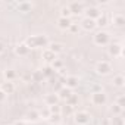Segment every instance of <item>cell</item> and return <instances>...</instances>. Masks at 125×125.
I'll list each match as a JSON object with an SVG mask.
<instances>
[{"instance_id": "6da1fadb", "label": "cell", "mask_w": 125, "mask_h": 125, "mask_svg": "<svg viewBox=\"0 0 125 125\" xmlns=\"http://www.w3.org/2000/svg\"><path fill=\"white\" fill-rule=\"evenodd\" d=\"M49 44V41H47V38L44 37V35H32V37H30L28 40H27V43H25V46L30 49V47H46Z\"/></svg>"}, {"instance_id": "7a4b0ae2", "label": "cell", "mask_w": 125, "mask_h": 125, "mask_svg": "<svg viewBox=\"0 0 125 125\" xmlns=\"http://www.w3.org/2000/svg\"><path fill=\"white\" fill-rule=\"evenodd\" d=\"M91 103L96 104V106H102L106 103V94L102 93V91H96L91 94Z\"/></svg>"}, {"instance_id": "3957f363", "label": "cell", "mask_w": 125, "mask_h": 125, "mask_svg": "<svg viewBox=\"0 0 125 125\" xmlns=\"http://www.w3.org/2000/svg\"><path fill=\"white\" fill-rule=\"evenodd\" d=\"M96 71H97V74H100V75H106V74H109V72L112 71V66H110L109 62L102 60V62H99V63H97Z\"/></svg>"}, {"instance_id": "277c9868", "label": "cell", "mask_w": 125, "mask_h": 125, "mask_svg": "<svg viewBox=\"0 0 125 125\" xmlns=\"http://www.w3.org/2000/svg\"><path fill=\"white\" fill-rule=\"evenodd\" d=\"M75 122L78 125H87L90 122V115L85 112V110H81V112H77L75 113Z\"/></svg>"}, {"instance_id": "5b68a950", "label": "cell", "mask_w": 125, "mask_h": 125, "mask_svg": "<svg viewBox=\"0 0 125 125\" xmlns=\"http://www.w3.org/2000/svg\"><path fill=\"white\" fill-rule=\"evenodd\" d=\"M94 43L96 44H107L109 43V34L104 31H100L94 35Z\"/></svg>"}, {"instance_id": "8992f818", "label": "cell", "mask_w": 125, "mask_h": 125, "mask_svg": "<svg viewBox=\"0 0 125 125\" xmlns=\"http://www.w3.org/2000/svg\"><path fill=\"white\" fill-rule=\"evenodd\" d=\"M0 90H2L5 94H12L15 91V85H13V83L6 81V83H3L2 85H0Z\"/></svg>"}, {"instance_id": "52a82bcc", "label": "cell", "mask_w": 125, "mask_h": 125, "mask_svg": "<svg viewBox=\"0 0 125 125\" xmlns=\"http://www.w3.org/2000/svg\"><path fill=\"white\" fill-rule=\"evenodd\" d=\"M81 25H83V28H84L85 31H91V30H94V27H96V21H94V19H90V18H85V19L81 22Z\"/></svg>"}, {"instance_id": "ba28073f", "label": "cell", "mask_w": 125, "mask_h": 125, "mask_svg": "<svg viewBox=\"0 0 125 125\" xmlns=\"http://www.w3.org/2000/svg\"><path fill=\"white\" fill-rule=\"evenodd\" d=\"M65 84H66V88H74L78 85V78L77 77H66L65 78Z\"/></svg>"}, {"instance_id": "9c48e42d", "label": "cell", "mask_w": 125, "mask_h": 125, "mask_svg": "<svg viewBox=\"0 0 125 125\" xmlns=\"http://www.w3.org/2000/svg\"><path fill=\"white\" fill-rule=\"evenodd\" d=\"M16 8H18V10H19V12L27 13V12H30V10H31L32 5H31V3H28V2H21V3H18V5H16Z\"/></svg>"}, {"instance_id": "30bf717a", "label": "cell", "mask_w": 125, "mask_h": 125, "mask_svg": "<svg viewBox=\"0 0 125 125\" xmlns=\"http://www.w3.org/2000/svg\"><path fill=\"white\" fill-rule=\"evenodd\" d=\"M57 24H59V27L62 28V30H68L69 27H71V21H69V18H59V21H57Z\"/></svg>"}, {"instance_id": "8fae6325", "label": "cell", "mask_w": 125, "mask_h": 125, "mask_svg": "<svg viewBox=\"0 0 125 125\" xmlns=\"http://www.w3.org/2000/svg\"><path fill=\"white\" fill-rule=\"evenodd\" d=\"M15 52H16L19 56H25V54L30 52V49H28V47L25 46V43H24V44H18V46L15 47Z\"/></svg>"}, {"instance_id": "7c38bea8", "label": "cell", "mask_w": 125, "mask_h": 125, "mask_svg": "<svg viewBox=\"0 0 125 125\" xmlns=\"http://www.w3.org/2000/svg\"><path fill=\"white\" fill-rule=\"evenodd\" d=\"M49 50L56 54V53H60L62 50H63V46H62L60 43H52V44H49Z\"/></svg>"}, {"instance_id": "4fadbf2b", "label": "cell", "mask_w": 125, "mask_h": 125, "mask_svg": "<svg viewBox=\"0 0 125 125\" xmlns=\"http://www.w3.org/2000/svg\"><path fill=\"white\" fill-rule=\"evenodd\" d=\"M68 8H69L71 13H80V12L83 10V5H81V3H77V2L71 3V5H69Z\"/></svg>"}, {"instance_id": "5bb4252c", "label": "cell", "mask_w": 125, "mask_h": 125, "mask_svg": "<svg viewBox=\"0 0 125 125\" xmlns=\"http://www.w3.org/2000/svg\"><path fill=\"white\" fill-rule=\"evenodd\" d=\"M99 16H100V10H99L97 8H90V9L87 10V18L94 19V18H99Z\"/></svg>"}, {"instance_id": "9a60e30c", "label": "cell", "mask_w": 125, "mask_h": 125, "mask_svg": "<svg viewBox=\"0 0 125 125\" xmlns=\"http://www.w3.org/2000/svg\"><path fill=\"white\" fill-rule=\"evenodd\" d=\"M43 57H44V60H47V62H53V60L56 59V54L47 49V50H44V52H43Z\"/></svg>"}, {"instance_id": "2e32d148", "label": "cell", "mask_w": 125, "mask_h": 125, "mask_svg": "<svg viewBox=\"0 0 125 125\" xmlns=\"http://www.w3.org/2000/svg\"><path fill=\"white\" fill-rule=\"evenodd\" d=\"M5 78L8 80V81H13L15 78H16V74H15V71H12V69H8V71H5Z\"/></svg>"}, {"instance_id": "e0dca14e", "label": "cell", "mask_w": 125, "mask_h": 125, "mask_svg": "<svg viewBox=\"0 0 125 125\" xmlns=\"http://www.w3.org/2000/svg\"><path fill=\"white\" fill-rule=\"evenodd\" d=\"M69 96H71V90L66 88V87H65V88H62V90L59 91V97H60V99H65V100H66Z\"/></svg>"}, {"instance_id": "ac0fdd59", "label": "cell", "mask_w": 125, "mask_h": 125, "mask_svg": "<svg viewBox=\"0 0 125 125\" xmlns=\"http://www.w3.org/2000/svg\"><path fill=\"white\" fill-rule=\"evenodd\" d=\"M56 102H57V96H54V94H49V96L46 97V103H47L49 106L56 104Z\"/></svg>"}, {"instance_id": "d6986e66", "label": "cell", "mask_w": 125, "mask_h": 125, "mask_svg": "<svg viewBox=\"0 0 125 125\" xmlns=\"http://www.w3.org/2000/svg\"><path fill=\"white\" fill-rule=\"evenodd\" d=\"M66 103H68V106H71V107H72V106H75V104L78 103V97H77L75 94H71V96L66 99Z\"/></svg>"}, {"instance_id": "ffe728a7", "label": "cell", "mask_w": 125, "mask_h": 125, "mask_svg": "<svg viewBox=\"0 0 125 125\" xmlns=\"http://www.w3.org/2000/svg\"><path fill=\"white\" fill-rule=\"evenodd\" d=\"M113 24H115V25H119V27L124 25V24H125L124 16H122V15H115V16H113Z\"/></svg>"}, {"instance_id": "44dd1931", "label": "cell", "mask_w": 125, "mask_h": 125, "mask_svg": "<svg viewBox=\"0 0 125 125\" xmlns=\"http://www.w3.org/2000/svg\"><path fill=\"white\" fill-rule=\"evenodd\" d=\"M121 50H122V47H121V46H118V44H113V46H110V49H109L110 54H113V56L119 54V53H121Z\"/></svg>"}, {"instance_id": "7402d4cb", "label": "cell", "mask_w": 125, "mask_h": 125, "mask_svg": "<svg viewBox=\"0 0 125 125\" xmlns=\"http://www.w3.org/2000/svg\"><path fill=\"white\" fill-rule=\"evenodd\" d=\"M49 112H50V115H60L62 109L57 104H53V106H49Z\"/></svg>"}, {"instance_id": "603a6c76", "label": "cell", "mask_w": 125, "mask_h": 125, "mask_svg": "<svg viewBox=\"0 0 125 125\" xmlns=\"http://www.w3.org/2000/svg\"><path fill=\"white\" fill-rule=\"evenodd\" d=\"M113 84H115L116 87H122V85H124V77H122V75L113 77Z\"/></svg>"}, {"instance_id": "cb8c5ba5", "label": "cell", "mask_w": 125, "mask_h": 125, "mask_svg": "<svg viewBox=\"0 0 125 125\" xmlns=\"http://www.w3.org/2000/svg\"><path fill=\"white\" fill-rule=\"evenodd\" d=\"M27 118H28L30 121H37V119L40 118V113H38V112H35V110H32V112H30V113L27 115Z\"/></svg>"}, {"instance_id": "d4e9b609", "label": "cell", "mask_w": 125, "mask_h": 125, "mask_svg": "<svg viewBox=\"0 0 125 125\" xmlns=\"http://www.w3.org/2000/svg\"><path fill=\"white\" fill-rule=\"evenodd\" d=\"M106 24H107V18H106L104 15H103V16L100 15V16L97 18V24H96V25H100V27H104Z\"/></svg>"}, {"instance_id": "484cf974", "label": "cell", "mask_w": 125, "mask_h": 125, "mask_svg": "<svg viewBox=\"0 0 125 125\" xmlns=\"http://www.w3.org/2000/svg\"><path fill=\"white\" fill-rule=\"evenodd\" d=\"M60 18H69V15H71V10H69V8L66 6V8H62V10H60Z\"/></svg>"}, {"instance_id": "4316f807", "label": "cell", "mask_w": 125, "mask_h": 125, "mask_svg": "<svg viewBox=\"0 0 125 125\" xmlns=\"http://www.w3.org/2000/svg\"><path fill=\"white\" fill-rule=\"evenodd\" d=\"M53 71H54L53 68L47 66V68H44V69L41 71V74H43V77H44V75H46V77H52V75H53Z\"/></svg>"}, {"instance_id": "83f0119b", "label": "cell", "mask_w": 125, "mask_h": 125, "mask_svg": "<svg viewBox=\"0 0 125 125\" xmlns=\"http://www.w3.org/2000/svg\"><path fill=\"white\" fill-rule=\"evenodd\" d=\"M49 121H50L52 124H57V122L60 121V115H50V116H49Z\"/></svg>"}, {"instance_id": "f1b7e54d", "label": "cell", "mask_w": 125, "mask_h": 125, "mask_svg": "<svg viewBox=\"0 0 125 125\" xmlns=\"http://www.w3.org/2000/svg\"><path fill=\"white\" fill-rule=\"evenodd\" d=\"M112 112H113V113H116V115H119V113L122 112V107H121L119 104H116V103H115V104H112Z\"/></svg>"}, {"instance_id": "f546056e", "label": "cell", "mask_w": 125, "mask_h": 125, "mask_svg": "<svg viewBox=\"0 0 125 125\" xmlns=\"http://www.w3.org/2000/svg\"><path fill=\"white\" fill-rule=\"evenodd\" d=\"M112 125H124V121L121 116H115L113 121H112Z\"/></svg>"}, {"instance_id": "4dcf8cb0", "label": "cell", "mask_w": 125, "mask_h": 125, "mask_svg": "<svg viewBox=\"0 0 125 125\" xmlns=\"http://www.w3.org/2000/svg\"><path fill=\"white\" fill-rule=\"evenodd\" d=\"M52 68H53L54 71H56V69H60V68H62V62H60V60H57V59H54V60H53V66H52Z\"/></svg>"}, {"instance_id": "1f68e13d", "label": "cell", "mask_w": 125, "mask_h": 125, "mask_svg": "<svg viewBox=\"0 0 125 125\" xmlns=\"http://www.w3.org/2000/svg\"><path fill=\"white\" fill-rule=\"evenodd\" d=\"M32 78H34V81H40V80H43V74H41V71L34 72V74H32Z\"/></svg>"}, {"instance_id": "d6a6232c", "label": "cell", "mask_w": 125, "mask_h": 125, "mask_svg": "<svg viewBox=\"0 0 125 125\" xmlns=\"http://www.w3.org/2000/svg\"><path fill=\"white\" fill-rule=\"evenodd\" d=\"M68 30H69L72 34H75V32H78V30H80V28H78V25H77V24H71V27H69Z\"/></svg>"}, {"instance_id": "836d02e7", "label": "cell", "mask_w": 125, "mask_h": 125, "mask_svg": "<svg viewBox=\"0 0 125 125\" xmlns=\"http://www.w3.org/2000/svg\"><path fill=\"white\" fill-rule=\"evenodd\" d=\"M116 104H119L121 107H124V97H122V96L118 97V103H116Z\"/></svg>"}, {"instance_id": "e575fe53", "label": "cell", "mask_w": 125, "mask_h": 125, "mask_svg": "<svg viewBox=\"0 0 125 125\" xmlns=\"http://www.w3.org/2000/svg\"><path fill=\"white\" fill-rule=\"evenodd\" d=\"M5 99H6V94H5V93H3L2 90H0V103H2V102H3Z\"/></svg>"}, {"instance_id": "d590c367", "label": "cell", "mask_w": 125, "mask_h": 125, "mask_svg": "<svg viewBox=\"0 0 125 125\" xmlns=\"http://www.w3.org/2000/svg\"><path fill=\"white\" fill-rule=\"evenodd\" d=\"M5 49H6V47H5V43H3V41H0V54L5 52Z\"/></svg>"}, {"instance_id": "8d00e7d4", "label": "cell", "mask_w": 125, "mask_h": 125, "mask_svg": "<svg viewBox=\"0 0 125 125\" xmlns=\"http://www.w3.org/2000/svg\"><path fill=\"white\" fill-rule=\"evenodd\" d=\"M13 125H25V121H16Z\"/></svg>"}]
</instances>
